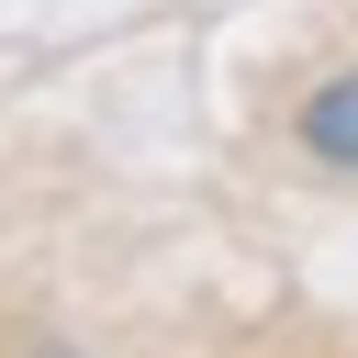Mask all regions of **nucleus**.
Listing matches in <instances>:
<instances>
[{
    "label": "nucleus",
    "mask_w": 358,
    "mask_h": 358,
    "mask_svg": "<svg viewBox=\"0 0 358 358\" xmlns=\"http://www.w3.org/2000/svg\"><path fill=\"white\" fill-rule=\"evenodd\" d=\"M302 145H313L324 168H358V67H347V78H324V90L302 101Z\"/></svg>",
    "instance_id": "obj_1"
}]
</instances>
